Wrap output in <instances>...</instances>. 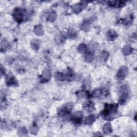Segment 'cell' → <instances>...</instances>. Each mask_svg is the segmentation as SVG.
<instances>
[{
    "label": "cell",
    "instance_id": "6da1fadb",
    "mask_svg": "<svg viewBox=\"0 0 137 137\" xmlns=\"http://www.w3.org/2000/svg\"><path fill=\"white\" fill-rule=\"evenodd\" d=\"M117 111V106L115 105H107L105 109L102 111V116L107 119H111L110 115L116 114Z\"/></svg>",
    "mask_w": 137,
    "mask_h": 137
},
{
    "label": "cell",
    "instance_id": "7a4b0ae2",
    "mask_svg": "<svg viewBox=\"0 0 137 137\" xmlns=\"http://www.w3.org/2000/svg\"><path fill=\"white\" fill-rule=\"evenodd\" d=\"M26 11L25 10L21 9V8H16L13 11V16L15 20L18 22H21L24 20L25 17Z\"/></svg>",
    "mask_w": 137,
    "mask_h": 137
},
{
    "label": "cell",
    "instance_id": "3957f363",
    "mask_svg": "<svg viewBox=\"0 0 137 137\" xmlns=\"http://www.w3.org/2000/svg\"><path fill=\"white\" fill-rule=\"evenodd\" d=\"M121 95L119 98V103L120 104L124 103L127 100L128 97V88L126 85H123L120 88Z\"/></svg>",
    "mask_w": 137,
    "mask_h": 137
},
{
    "label": "cell",
    "instance_id": "277c9868",
    "mask_svg": "<svg viewBox=\"0 0 137 137\" xmlns=\"http://www.w3.org/2000/svg\"><path fill=\"white\" fill-rule=\"evenodd\" d=\"M72 108V105L71 104H68L63 107L61 108L60 110H59L58 114L60 116H63L69 113Z\"/></svg>",
    "mask_w": 137,
    "mask_h": 137
},
{
    "label": "cell",
    "instance_id": "5b68a950",
    "mask_svg": "<svg viewBox=\"0 0 137 137\" xmlns=\"http://www.w3.org/2000/svg\"><path fill=\"white\" fill-rule=\"evenodd\" d=\"M82 118H83V115L80 111H78L74 114L72 117L71 120L76 124H80L82 122Z\"/></svg>",
    "mask_w": 137,
    "mask_h": 137
},
{
    "label": "cell",
    "instance_id": "8992f818",
    "mask_svg": "<svg viewBox=\"0 0 137 137\" xmlns=\"http://www.w3.org/2000/svg\"><path fill=\"white\" fill-rule=\"evenodd\" d=\"M128 72V70L127 68L126 67H122L120 68L119 70L118 71V72L117 73V78H118L120 80H123L124 79L126 76L127 75Z\"/></svg>",
    "mask_w": 137,
    "mask_h": 137
},
{
    "label": "cell",
    "instance_id": "52a82bcc",
    "mask_svg": "<svg viewBox=\"0 0 137 137\" xmlns=\"http://www.w3.org/2000/svg\"><path fill=\"white\" fill-rule=\"evenodd\" d=\"M7 84L8 86H13L16 85V80L13 76L10 75L7 78Z\"/></svg>",
    "mask_w": 137,
    "mask_h": 137
},
{
    "label": "cell",
    "instance_id": "ba28073f",
    "mask_svg": "<svg viewBox=\"0 0 137 137\" xmlns=\"http://www.w3.org/2000/svg\"><path fill=\"white\" fill-rule=\"evenodd\" d=\"M109 4L111 7H122L125 5V2L123 1H110Z\"/></svg>",
    "mask_w": 137,
    "mask_h": 137
},
{
    "label": "cell",
    "instance_id": "9c48e42d",
    "mask_svg": "<svg viewBox=\"0 0 137 137\" xmlns=\"http://www.w3.org/2000/svg\"><path fill=\"white\" fill-rule=\"evenodd\" d=\"M117 33L113 31V30H109L107 33V38L110 40H113L117 38Z\"/></svg>",
    "mask_w": 137,
    "mask_h": 137
},
{
    "label": "cell",
    "instance_id": "30bf717a",
    "mask_svg": "<svg viewBox=\"0 0 137 137\" xmlns=\"http://www.w3.org/2000/svg\"><path fill=\"white\" fill-rule=\"evenodd\" d=\"M95 120V115L92 114L89 115V116L87 117L85 119V124L86 125H91L94 122Z\"/></svg>",
    "mask_w": 137,
    "mask_h": 137
},
{
    "label": "cell",
    "instance_id": "8fae6325",
    "mask_svg": "<svg viewBox=\"0 0 137 137\" xmlns=\"http://www.w3.org/2000/svg\"><path fill=\"white\" fill-rule=\"evenodd\" d=\"M34 33L38 35H41L43 33V28L41 25H37L35 27Z\"/></svg>",
    "mask_w": 137,
    "mask_h": 137
},
{
    "label": "cell",
    "instance_id": "7c38bea8",
    "mask_svg": "<svg viewBox=\"0 0 137 137\" xmlns=\"http://www.w3.org/2000/svg\"><path fill=\"white\" fill-rule=\"evenodd\" d=\"M103 131L106 134L110 133L112 132V128L110 123H107L104 125Z\"/></svg>",
    "mask_w": 137,
    "mask_h": 137
},
{
    "label": "cell",
    "instance_id": "4fadbf2b",
    "mask_svg": "<svg viewBox=\"0 0 137 137\" xmlns=\"http://www.w3.org/2000/svg\"><path fill=\"white\" fill-rule=\"evenodd\" d=\"M94 106L93 103L91 102L87 103L85 104V106H84V108L88 112H91L94 109Z\"/></svg>",
    "mask_w": 137,
    "mask_h": 137
},
{
    "label": "cell",
    "instance_id": "5bb4252c",
    "mask_svg": "<svg viewBox=\"0 0 137 137\" xmlns=\"http://www.w3.org/2000/svg\"><path fill=\"white\" fill-rule=\"evenodd\" d=\"M66 78H67L68 80L69 81H71V80H73L74 78H75V73H74V72H73V71H72L70 69L68 70V73L67 74Z\"/></svg>",
    "mask_w": 137,
    "mask_h": 137
},
{
    "label": "cell",
    "instance_id": "9a60e30c",
    "mask_svg": "<svg viewBox=\"0 0 137 137\" xmlns=\"http://www.w3.org/2000/svg\"><path fill=\"white\" fill-rule=\"evenodd\" d=\"M132 48L128 45L125 46L123 49V53H124V54H125V55H127L130 54L131 53H132Z\"/></svg>",
    "mask_w": 137,
    "mask_h": 137
},
{
    "label": "cell",
    "instance_id": "2e32d148",
    "mask_svg": "<svg viewBox=\"0 0 137 137\" xmlns=\"http://www.w3.org/2000/svg\"><path fill=\"white\" fill-rule=\"evenodd\" d=\"M56 18V14L55 12H52L48 16L47 20L50 21H54Z\"/></svg>",
    "mask_w": 137,
    "mask_h": 137
},
{
    "label": "cell",
    "instance_id": "e0dca14e",
    "mask_svg": "<svg viewBox=\"0 0 137 137\" xmlns=\"http://www.w3.org/2000/svg\"><path fill=\"white\" fill-rule=\"evenodd\" d=\"M56 78L59 81H63L65 79V75L62 72H57L55 75Z\"/></svg>",
    "mask_w": 137,
    "mask_h": 137
},
{
    "label": "cell",
    "instance_id": "ac0fdd59",
    "mask_svg": "<svg viewBox=\"0 0 137 137\" xmlns=\"http://www.w3.org/2000/svg\"><path fill=\"white\" fill-rule=\"evenodd\" d=\"M31 46L32 48L37 50L39 48V42L37 40H33L31 42Z\"/></svg>",
    "mask_w": 137,
    "mask_h": 137
},
{
    "label": "cell",
    "instance_id": "d6986e66",
    "mask_svg": "<svg viewBox=\"0 0 137 137\" xmlns=\"http://www.w3.org/2000/svg\"><path fill=\"white\" fill-rule=\"evenodd\" d=\"M42 76L44 80H48V79L50 78V72L48 70H45L42 73Z\"/></svg>",
    "mask_w": 137,
    "mask_h": 137
},
{
    "label": "cell",
    "instance_id": "ffe728a7",
    "mask_svg": "<svg viewBox=\"0 0 137 137\" xmlns=\"http://www.w3.org/2000/svg\"><path fill=\"white\" fill-rule=\"evenodd\" d=\"M85 61L87 62H91L93 59V55L92 53H87L85 56Z\"/></svg>",
    "mask_w": 137,
    "mask_h": 137
},
{
    "label": "cell",
    "instance_id": "44dd1931",
    "mask_svg": "<svg viewBox=\"0 0 137 137\" xmlns=\"http://www.w3.org/2000/svg\"><path fill=\"white\" fill-rule=\"evenodd\" d=\"M81 29H83L85 31H88L89 29V23L87 22V21H85V22L83 23V24L81 26Z\"/></svg>",
    "mask_w": 137,
    "mask_h": 137
},
{
    "label": "cell",
    "instance_id": "7402d4cb",
    "mask_svg": "<svg viewBox=\"0 0 137 137\" xmlns=\"http://www.w3.org/2000/svg\"><path fill=\"white\" fill-rule=\"evenodd\" d=\"M77 35L76 32L73 31V29L72 30H69V31L68 32V36L71 39H73V38H75Z\"/></svg>",
    "mask_w": 137,
    "mask_h": 137
},
{
    "label": "cell",
    "instance_id": "603a6c76",
    "mask_svg": "<svg viewBox=\"0 0 137 137\" xmlns=\"http://www.w3.org/2000/svg\"><path fill=\"white\" fill-rule=\"evenodd\" d=\"M86 50V46L84 44L80 45L78 47V51L80 53H84Z\"/></svg>",
    "mask_w": 137,
    "mask_h": 137
},
{
    "label": "cell",
    "instance_id": "cb8c5ba5",
    "mask_svg": "<svg viewBox=\"0 0 137 137\" xmlns=\"http://www.w3.org/2000/svg\"><path fill=\"white\" fill-rule=\"evenodd\" d=\"M102 59L106 60L107 59H108V54L107 53V52L103 51L102 53Z\"/></svg>",
    "mask_w": 137,
    "mask_h": 137
}]
</instances>
